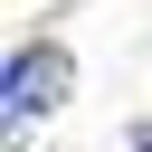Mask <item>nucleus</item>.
I'll return each mask as SVG.
<instances>
[{
  "mask_svg": "<svg viewBox=\"0 0 152 152\" xmlns=\"http://www.w3.org/2000/svg\"><path fill=\"white\" fill-rule=\"evenodd\" d=\"M124 152H152V124H133V133H124Z\"/></svg>",
  "mask_w": 152,
  "mask_h": 152,
  "instance_id": "obj_2",
  "label": "nucleus"
},
{
  "mask_svg": "<svg viewBox=\"0 0 152 152\" xmlns=\"http://www.w3.org/2000/svg\"><path fill=\"white\" fill-rule=\"evenodd\" d=\"M48 104H66V48H19L10 57V124L48 114Z\"/></svg>",
  "mask_w": 152,
  "mask_h": 152,
  "instance_id": "obj_1",
  "label": "nucleus"
}]
</instances>
